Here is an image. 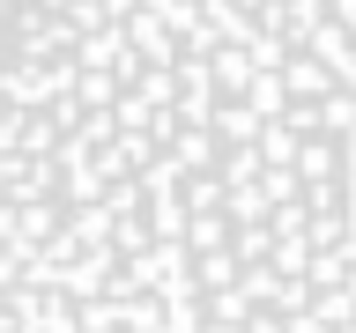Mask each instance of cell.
Instances as JSON below:
<instances>
[{
	"instance_id": "obj_1",
	"label": "cell",
	"mask_w": 356,
	"mask_h": 333,
	"mask_svg": "<svg viewBox=\"0 0 356 333\" xmlns=\"http://www.w3.org/2000/svg\"><path fill=\"white\" fill-rule=\"evenodd\" d=\"M0 333H356V0H0Z\"/></svg>"
}]
</instances>
